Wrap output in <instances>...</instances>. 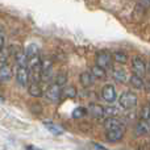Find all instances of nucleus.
Listing matches in <instances>:
<instances>
[{
	"label": "nucleus",
	"mask_w": 150,
	"mask_h": 150,
	"mask_svg": "<svg viewBox=\"0 0 150 150\" xmlns=\"http://www.w3.org/2000/svg\"><path fill=\"white\" fill-rule=\"evenodd\" d=\"M137 101H138V98L134 92H124L121 96L119 98V104L121 108L124 109H132L137 105Z\"/></svg>",
	"instance_id": "nucleus-1"
},
{
	"label": "nucleus",
	"mask_w": 150,
	"mask_h": 150,
	"mask_svg": "<svg viewBox=\"0 0 150 150\" xmlns=\"http://www.w3.org/2000/svg\"><path fill=\"white\" fill-rule=\"evenodd\" d=\"M112 53L107 52V50H101V52H98L96 53V57H95V61H96V66L99 67L104 69H109L112 66Z\"/></svg>",
	"instance_id": "nucleus-2"
},
{
	"label": "nucleus",
	"mask_w": 150,
	"mask_h": 150,
	"mask_svg": "<svg viewBox=\"0 0 150 150\" xmlns=\"http://www.w3.org/2000/svg\"><path fill=\"white\" fill-rule=\"evenodd\" d=\"M61 91H62V87L58 86L57 83H53L45 91V98L49 101H52V103H57L61 99Z\"/></svg>",
	"instance_id": "nucleus-3"
},
{
	"label": "nucleus",
	"mask_w": 150,
	"mask_h": 150,
	"mask_svg": "<svg viewBox=\"0 0 150 150\" xmlns=\"http://www.w3.org/2000/svg\"><path fill=\"white\" fill-rule=\"evenodd\" d=\"M9 50H11V55H13L15 58V62L17 66H24V67H28V57H26L25 52L24 50H20L17 47L16 49L15 46H9Z\"/></svg>",
	"instance_id": "nucleus-4"
},
{
	"label": "nucleus",
	"mask_w": 150,
	"mask_h": 150,
	"mask_svg": "<svg viewBox=\"0 0 150 150\" xmlns=\"http://www.w3.org/2000/svg\"><path fill=\"white\" fill-rule=\"evenodd\" d=\"M16 82H17L21 87H28V84H29V70H28V67L17 66V70H16Z\"/></svg>",
	"instance_id": "nucleus-5"
},
{
	"label": "nucleus",
	"mask_w": 150,
	"mask_h": 150,
	"mask_svg": "<svg viewBox=\"0 0 150 150\" xmlns=\"http://www.w3.org/2000/svg\"><path fill=\"white\" fill-rule=\"evenodd\" d=\"M132 67H133V71H134L136 75H138V76H141V78L145 76V74H146V63L141 57H133Z\"/></svg>",
	"instance_id": "nucleus-6"
},
{
	"label": "nucleus",
	"mask_w": 150,
	"mask_h": 150,
	"mask_svg": "<svg viewBox=\"0 0 150 150\" xmlns=\"http://www.w3.org/2000/svg\"><path fill=\"white\" fill-rule=\"evenodd\" d=\"M103 127L105 130H113V129H121L124 128L122 121L116 116H108L103 122Z\"/></svg>",
	"instance_id": "nucleus-7"
},
{
	"label": "nucleus",
	"mask_w": 150,
	"mask_h": 150,
	"mask_svg": "<svg viewBox=\"0 0 150 150\" xmlns=\"http://www.w3.org/2000/svg\"><path fill=\"white\" fill-rule=\"evenodd\" d=\"M101 96L107 103H113L116 100V90L113 84H105L101 88Z\"/></svg>",
	"instance_id": "nucleus-8"
},
{
	"label": "nucleus",
	"mask_w": 150,
	"mask_h": 150,
	"mask_svg": "<svg viewBox=\"0 0 150 150\" xmlns=\"http://www.w3.org/2000/svg\"><path fill=\"white\" fill-rule=\"evenodd\" d=\"M105 138L108 142H119L124 137V128L121 129H113V130H105Z\"/></svg>",
	"instance_id": "nucleus-9"
},
{
	"label": "nucleus",
	"mask_w": 150,
	"mask_h": 150,
	"mask_svg": "<svg viewBox=\"0 0 150 150\" xmlns=\"http://www.w3.org/2000/svg\"><path fill=\"white\" fill-rule=\"evenodd\" d=\"M87 112L93 116L95 119H100L105 115V111H104V107L100 105V104H96V103H91L88 104V108H87Z\"/></svg>",
	"instance_id": "nucleus-10"
},
{
	"label": "nucleus",
	"mask_w": 150,
	"mask_h": 150,
	"mask_svg": "<svg viewBox=\"0 0 150 150\" xmlns=\"http://www.w3.org/2000/svg\"><path fill=\"white\" fill-rule=\"evenodd\" d=\"M12 67H11L8 63L4 65H0V82H8L12 78Z\"/></svg>",
	"instance_id": "nucleus-11"
},
{
	"label": "nucleus",
	"mask_w": 150,
	"mask_h": 150,
	"mask_svg": "<svg viewBox=\"0 0 150 150\" xmlns=\"http://www.w3.org/2000/svg\"><path fill=\"white\" fill-rule=\"evenodd\" d=\"M93 75L91 74V71H84V73L80 74L79 76V80H80V84L83 86L84 88H88L93 84Z\"/></svg>",
	"instance_id": "nucleus-12"
},
{
	"label": "nucleus",
	"mask_w": 150,
	"mask_h": 150,
	"mask_svg": "<svg viewBox=\"0 0 150 150\" xmlns=\"http://www.w3.org/2000/svg\"><path fill=\"white\" fill-rule=\"evenodd\" d=\"M150 132V122L146 121V120H140L136 125V133L137 136H144V134H148Z\"/></svg>",
	"instance_id": "nucleus-13"
},
{
	"label": "nucleus",
	"mask_w": 150,
	"mask_h": 150,
	"mask_svg": "<svg viewBox=\"0 0 150 150\" xmlns=\"http://www.w3.org/2000/svg\"><path fill=\"white\" fill-rule=\"evenodd\" d=\"M28 92L30 96H33V98H41L42 95H44V91H42L41 86L38 84V83H33L30 82L28 84Z\"/></svg>",
	"instance_id": "nucleus-14"
},
{
	"label": "nucleus",
	"mask_w": 150,
	"mask_h": 150,
	"mask_svg": "<svg viewBox=\"0 0 150 150\" xmlns=\"http://www.w3.org/2000/svg\"><path fill=\"white\" fill-rule=\"evenodd\" d=\"M129 84L132 86V87L134 88V90H142V88L145 87V83H144L142 78L138 76V75H136V74H133L132 76H130V79H129Z\"/></svg>",
	"instance_id": "nucleus-15"
},
{
	"label": "nucleus",
	"mask_w": 150,
	"mask_h": 150,
	"mask_svg": "<svg viewBox=\"0 0 150 150\" xmlns=\"http://www.w3.org/2000/svg\"><path fill=\"white\" fill-rule=\"evenodd\" d=\"M24 52H25L26 57H28V59H29V58H33L40 54V46L37 44H29Z\"/></svg>",
	"instance_id": "nucleus-16"
},
{
	"label": "nucleus",
	"mask_w": 150,
	"mask_h": 150,
	"mask_svg": "<svg viewBox=\"0 0 150 150\" xmlns=\"http://www.w3.org/2000/svg\"><path fill=\"white\" fill-rule=\"evenodd\" d=\"M44 125H45V128H46L50 133H53L54 136H61L63 133V130L61 129L59 127H57L55 124H53L52 121H44Z\"/></svg>",
	"instance_id": "nucleus-17"
},
{
	"label": "nucleus",
	"mask_w": 150,
	"mask_h": 150,
	"mask_svg": "<svg viewBox=\"0 0 150 150\" xmlns=\"http://www.w3.org/2000/svg\"><path fill=\"white\" fill-rule=\"evenodd\" d=\"M76 96V88L74 86H70V87H66L61 91V98L66 99V98H75Z\"/></svg>",
	"instance_id": "nucleus-18"
},
{
	"label": "nucleus",
	"mask_w": 150,
	"mask_h": 150,
	"mask_svg": "<svg viewBox=\"0 0 150 150\" xmlns=\"http://www.w3.org/2000/svg\"><path fill=\"white\" fill-rule=\"evenodd\" d=\"M91 74H92L93 78H96V79H105V76H107L105 70L99 67V66H96V65L91 69Z\"/></svg>",
	"instance_id": "nucleus-19"
},
{
	"label": "nucleus",
	"mask_w": 150,
	"mask_h": 150,
	"mask_svg": "<svg viewBox=\"0 0 150 150\" xmlns=\"http://www.w3.org/2000/svg\"><path fill=\"white\" fill-rule=\"evenodd\" d=\"M112 75H113L115 80H117V82H120V83H124L125 80H127V73H125L122 69H115Z\"/></svg>",
	"instance_id": "nucleus-20"
},
{
	"label": "nucleus",
	"mask_w": 150,
	"mask_h": 150,
	"mask_svg": "<svg viewBox=\"0 0 150 150\" xmlns=\"http://www.w3.org/2000/svg\"><path fill=\"white\" fill-rule=\"evenodd\" d=\"M112 58H113L116 62H119V63H125L128 61V54L125 52H115L113 54H112Z\"/></svg>",
	"instance_id": "nucleus-21"
},
{
	"label": "nucleus",
	"mask_w": 150,
	"mask_h": 150,
	"mask_svg": "<svg viewBox=\"0 0 150 150\" xmlns=\"http://www.w3.org/2000/svg\"><path fill=\"white\" fill-rule=\"evenodd\" d=\"M11 57V50L9 47H3L0 50V65H4L8 62V58Z\"/></svg>",
	"instance_id": "nucleus-22"
},
{
	"label": "nucleus",
	"mask_w": 150,
	"mask_h": 150,
	"mask_svg": "<svg viewBox=\"0 0 150 150\" xmlns=\"http://www.w3.org/2000/svg\"><path fill=\"white\" fill-rule=\"evenodd\" d=\"M140 119L141 120H146V121H149L150 120V105H144L142 108H141V112H140Z\"/></svg>",
	"instance_id": "nucleus-23"
},
{
	"label": "nucleus",
	"mask_w": 150,
	"mask_h": 150,
	"mask_svg": "<svg viewBox=\"0 0 150 150\" xmlns=\"http://www.w3.org/2000/svg\"><path fill=\"white\" fill-rule=\"evenodd\" d=\"M86 113H87V109L83 108V107H78V108L74 109L73 117H74V119H80V117H83Z\"/></svg>",
	"instance_id": "nucleus-24"
},
{
	"label": "nucleus",
	"mask_w": 150,
	"mask_h": 150,
	"mask_svg": "<svg viewBox=\"0 0 150 150\" xmlns=\"http://www.w3.org/2000/svg\"><path fill=\"white\" fill-rule=\"evenodd\" d=\"M137 9H141V11H144V12L150 9V0H138Z\"/></svg>",
	"instance_id": "nucleus-25"
},
{
	"label": "nucleus",
	"mask_w": 150,
	"mask_h": 150,
	"mask_svg": "<svg viewBox=\"0 0 150 150\" xmlns=\"http://www.w3.org/2000/svg\"><path fill=\"white\" fill-rule=\"evenodd\" d=\"M66 80H67V75L65 73H59L57 75V78H55V83H57L58 86H61V87H62L63 84H66Z\"/></svg>",
	"instance_id": "nucleus-26"
},
{
	"label": "nucleus",
	"mask_w": 150,
	"mask_h": 150,
	"mask_svg": "<svg viewBox=\"0 0 150 150\" xmlns=\"http://www.w3.org/2000/svg\"><path fill=\"white\" fill-rule=\"evenodd\" d=\"M104 111H105V115H108V116H116V115L119 113V109L115 108V107H108V108H104Z\"/></svg>",
	"instance_id": "nucleus-27"
},
{
	"label": "nucleus",
	"mask_w": 150,
	"mask_h": 150,
	"mask_svg": "<svg viewBox=\"0 0 150 150\" xmlns=\"http://www.w3.org/2000/svg\"><path fill=\"white\" fill-rule=\"evenodd\" d=\"M4 44H5V34H4V29L0 26V50L4 47Z\"/></svg>",
	"instance_id": "nucleus-28"
},
{
	"label": "nucleus",
	"mask_w": 150,
	"mask_h": 150,
	"mask_svg": "<svg viewBox=\"0 0 150 150\" xmlns=\"http://www.w3.org/2000/svg\"><path fill=\"white\" fill-rule=\"evenodd\" d=\"M95 148H96V149H99V150H109V149H107V148H104V146H101V145H99V144H95Z\"/></svg>",
	"instance_id": "nucleus-29"
},
{
	"label": "nucleus",
	"mask_w": 150,
	"mask_h": 150,
	"mask_svg": "<svg viewBox=\"0 0 150 150\" xmlns=\"http://www.w3.org/2000/svg\"><path fill=\"white\" fill-rule=\"evenodd\" d=\"M25 150H41V149H37L34 146H25Z\"/></svg>",
	"instance_id": "nucleus-30"
},
{
	"label": "nucleus",
	"mask_w": 150,
	"mask_h": 150,
	"mask_svg": "<svg viewBox=\"0 0 150 150\" xmlns=\"http://www.w3.org/2000/svg\"><path fill=\"white\" fill-rule=\"evenodd\" d=\"M145 88H146V90H148V91H150V80H148V82H146Z\"/></svg>",
	"instance_id": "nucleus-31"
},
{
	"label": "nucleus",
	"mask_w": 150,
	"mask_h": 150,
	"mask_svg": "<svg viewBox=\"0 0 150 150\" xmlns=\"http://www.w3.org/2000/svg\"><path fill=\"white\" fill-rule=\"evenodd\" d=\"M146 73H149V74H150V62L148 63V66H146Z\"/></svg>",
	"instance_id": "nucleus-32"
},
{
	"label": "nucleus",
	"mask_w": 150,
	"mask_h": 150,
	"mask_svg": "<svg viewBox=\"0 0 150 150\" xmlns=\"http://www.w3.org/2000/svg\"><path fill=\"white\" fill-rule=\"evenodd\" d=\"M0 101H4V99H3V96H0Z\"/></svg>",
	"instance_id": "nucleus-33"
},
{
	"label": "nucleus",
	"mask_w": 150,
	"mask_h": 150,
	"mask_svg": "<svg viewBox=\"0 0 150 150\" xmlns=\"http://www.w3.org/2000/svg\"><path fill=\"white\" fill-rule=\"evenodd\" d=\"M149 105H150V99H149Z\"/></svg>",
	"instance_id": "nucleus-34"
}]
</instances>
